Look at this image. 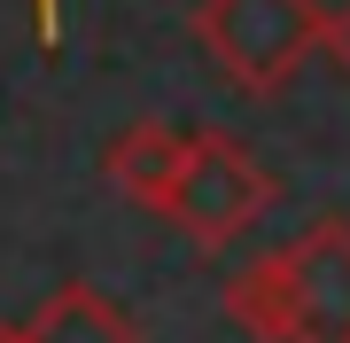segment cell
Returning a JSON list of instances; mask_svg holds the SVG:
<instances>
[{"label": "cell", "instance_id": "obj_6", "mask_svg": "<svg viewBox=\"0 0 350 343\" xmlns=\"http://www.w3.org/2000/svg\"><path fill=\"white\" fill-rule=\"evenodd\" d=\"M319 55H327V63H335V71L350 78V0H342L335 16H327V47H319Z\"/></svg>", "mask_w": 350, "mask_h": 343}, {"label": "cell", "instance_id": "obj_3", "mask_svg": "<svg viewBox=\"0 0 350 343\" xmlns=\"http://www.w3.org/2000/svg\"><path fill=\"white\" fill-rule=\"evenodd\" d=\"M273 195H280V179L250 156V140L187 133V164H179V179H172L163 218H172L187 242H202V250H226V242H241L265 211H273Z\"/></svg>", "mask_w": 350, "mask_h": 343}, {"label": "cell", "instance_id": "obj_7", "mask_svg": "<svg viewBox=\"0 0 350 343\" xmlns=\"http://www.w3.org/2000/svg\"><path fill=\"white\" fill-rule=\"evenodd\" d=\"M31 16H39V39L55 47V31H63V0H31Z\"/></svg>", "mask_w": 350, "mask_h": 343}, {"label": "cell", "instance_id": "obj_4", "mask_svg": "<svg viewBox=\"0 0 350 343\" xmlns=\"http://www.w3.org/2000/svg\"><path fill=\"white\" fill-rule=\"evenodd\" d=\"M179 164H187V133L163 125V117H140V125H125L109 149H101V179H109L125 203H140V211H163V203H172Z\"/></svg>", "mask_w": 350, "mask_h": 343}, {"label": "cell", "instance_id": "obj_2", "mask_svg": "<svg viewBox=\"0 0 350 343\" xmlns=\"http://www.w3.org/2000/svg\"><path fill=\"white\" fill-rule=\"evenodd\" d=\"M195 39L234 94H280L327 47V8L319 0H202Z\"/></svg>", "mask_w": 350, "mask_h": 343}, {"label": "cell", "instance_id": "obj_5", "mask_svg": "<svg viewBox=\"0 0 350 343\" xmlns=\"http://www.w3.org/2000/svg\"><path fill=\"white\" fill-rule=\"evenodd\" d=\"M24 335H31V343H140L133 312L117 305V296L86 289V281H63V289H55L47 305L31 312Z\"/></svg>", "mask_w": 350, "mask_h": 343}, {"label": "cell", "instance_id": "obj_8", "mask_svg": "<svg viewBox=\"0 0 350 343\" xmlns=\"http://www.w3.org/2000/svg\"><path fill=\"white\" fill-rule=\"evenodd\" d=\"M0 343H31V335H24V328H8V320H0Z\"/></svg>", "mask_w": 350, "mask_h": 343}, {"label": "cell", "instance_id": "obj_1", "mask_svg": "<svg viewBox=\"0 0 350 343\" xmlns=\"http://www.w3.org/2000/svg\"><path fill=\"white\" fill-rule=\"evenodd\" d=\"M226 320L250 343H350V218H319L241 266L226 281Z\"/></svg>", "mask_w": 350, "mask_h": 343}]
</instances>
